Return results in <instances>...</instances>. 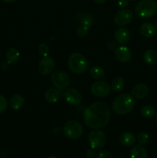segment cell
<instances>
[{
	"label": "cell",
	"mask_w": 157,
	"mask_h": 158,
	"mask_svg": "<svg viewBox=\"0 0 157 158\" xmlns=\"http://www.w3.org/2000/svg\"><path fill=\"white\" fill-rule=\"evenodd\" d=\"M110 111L107 104L95 102L87 107L84 112V121L89 127L99 129L106 126L109 121Z\"/></svg>",
	"instance_id": "1"
},
{
	"label": "cell",
	"mask_w": 157,
	"mask_h": 158,
	"mask_svg": "<svg viewBox=\"0 0 157 158\" xmlns=\"http://www.w3.org/2000/svg\"><path fill=\"white\" fill-rule=\"evenodd\" d=\"M135 101L132 95L123 94L118 96L112 102V107L115 113L118 114H127L133 110Z\"/></svg>",
	"instance_id": "2"
},
{
	"label": "cell",
	"mask_w": 157,
	"mask_h": 158,
	"mask_svg": "<svg viewBox=\"0 0 157 158\" xmlns=\"http://www.w3.org/2000/svg\"><path fill=\"white\" fill-rule=\"evenodd\" d=\"M69 69L75 74H83L89 68V63L86 57L79 52H74L68 60Z\"/></svg>",
	"instance_id": "3"
},
{
	"label": "cell",
	"mask_w": 157,
	"mask_h": 158,
	"mask_svg": "<svg viewBox=\"0 0 157 158\" xmlns=\"http://www.w3.org/2000/svg\"><path fill=\"white\" fill-rule=\"evenodd\" d=\"M135 12L139 18L149 19L157 13V1L141 0L135 6Z\"/></svg>",
	"instance_id": "4"
},
{
	"label": "cell",
	"mask_w": 157,
	"mask_h": 158,
	"mask_svg": "<svg viewBox=\"0 0 157 158\" xmlns=\"http://www.w3.org/2000/svg\"><path fill=\"white\" fill-rule=\"evenodd\" d=\"M63 132L68 138L77 140L83 134V127L76 120H69L63 126Z\"/></svg>",
	"instance_id": "5"
},
{
	"label": "cell",
	"mask_w": 157,
	"mask_h": 158,
	"mask_svg": "<svg viewBox=\"0 0 157 158\" xmlns=\"http://www.w3.org/2000/svg\"><path fill=\"white\" fill-rule=\"evenodd\" d=\"M52 84L58 90H64L70 84V77L64 71L58 70L52 73L51 76Z\"/></svg>",
	"instance_id": "6"
},
{
	"label": "cell",
	"mask_w": 157,
	"mask_h": 158,
	"mask_svg": "<svg viewBox=\"0 0 157 158\" xmlns=\"http://www.w3.org/2000/svg\"><path fill=\"white\" fill-rule=\"evenodd\" d=\"M88 140H89L91 148L95 150L102 149L106 144V134H104L103 131H100V130L95 129L89 133Z\"/></svg>",
	"instance_id": "7"
},
{
	"label": "cell",
	"mask_w": 157,
	"mask_h": 158,
	"mask_svg": "<svg viewBox=\"0 0 157 158\" xmlns=\"http://www.w3.org/2000/svg\"><path fill=\"white\" fill-rule=\"evenodd\" d=\"M91 93L99 98L107 97L110 93V86L106 81L98 80L91 86Z\"/></svg>",
	"instance_id": "8"
},
{
	"label": "cell",
	"mask_w": 157,
	"mask_h": 158,
	"mask_svg": "<svg viewBox=\"0 0 157 158\" xmlns=\"http://www.w3.org/2000/svg\"><path fill=\"white\" fill-rule=\"evenodd\" d=\"M133 13L129 9H121L114 15V23L119 26H125L129 24L132 20Z\"/></svg>",
	"instance_id": "9"
},
{
	"label": "cell",
	"mask_w": 157,
	"mask_h": 158,
	"mask_svg": "<svg viewBox=\"0 0 157 158\" xmlns=\"http://www.w3.org/2000/svg\"><path fill=\"white\" fill-rule=\"evenodd\" d=\"M55 62L49 56L43 57L38 63V71L42 75H49L52 73L55 69Z\"/></svg>",
	"instance_id": "10"
},
{
	"label": "cell",
	"mask_w": 157,
	"mask_h": 158,
	"mask_svg": "<svg viewBox=\"0 0 157 158\" xmlns=\"http://www.w3.org/2000/svg\"><path fill=\"white\" fill-rule=\"evenodd\" d=\"M64 97L68 103L74 106L78 105L82 101L81 94L75 88H69L66 89L64 93Z\"/></svg>",
	"instance_id": "11"
},
{
	"label": "cell",
	"mask_w": 157,
	"mask_h": 158,
	"mask_svg": "<svg viewBox=\"0 0 157 158\" xmlns=\"http://www.w3.org/2000/svg\"><path fill=\"white\" fill-rule=\"evenodd\" d=\"M115 56L121 63H127L132 59V51L126 46H121L115 49Z\"/></svg>",
	"instance_id": "12"
},
{
	"label": "cell",
	"mask_w": 157,
	"mask_h": 158,
	"mask_svg": "<svg viewBox=\"0 0 157 158\" xmlns=\"http://www.w3.org/2000/svg\"><path fill=\"white\" fill-rule=\"evenodd\" d=\"M114 37L116 42L120 44H126L131 38V33L129 29L126 28H119L114 33Z\"/></svg>",
	"instance_id": "13"
},
{
	"label": "cell",
	"mask_w": 157,
	"mask_h": 158,
	"mask_svg": "<svg viewBox=\"0 0 157 158\" xmlns=\"http://www.w3.org/2000/svg\"><path fill=\"white\" fill-rule=\"evenodd\" d=\"M149 93V87L144 83L136 84L132 89V96L135 99H143Z\"/></svg>",
	"instance_id": "14"
},
{
	"label": "cell",
	"mask_w": 157,
	"mask_h": 158,
	"mask_svg": "<svg viewBox=\"0 0 157 158\" xmlns=\"http://www.w3.org/2000/svg\"><path fill=\"white\" fill-rule=\"evenodd\" d=\"M119 141L123 146L129 148L133 146L135 143V137L131 132H124L120 135Z\"/></svg>",
	"instance_id": "15"
},
{
	"label": "cell",
	"mask_w": 157,
	"mask_h": 158,
	"mask_svg": "<svg viewBox=\"0 0 157 158\" xmlns=\"http://www.w3.org/2000/svg\"><path fill=\"white\" fill-rule=\"evenodd\" d=\"M60 97H61V94L58 89L51 88V89L46 90V92L45 93V99L48 103H57L59 100Z\"/></svg>",
	"instance_id": "16"
},
{
	"label": "cell",
	"mask_w": 157,
	"mask_h": 158,
	"mask_svg": "<svg viewBox=\"0 0 157 158\" xmlns=\"http://www.w3.org/2000/svg\"><path fill=\"white\" fill-rule=\"evenodd\" d=\"M140 33L144 37H152L154 35L155 32V28L153 24L149 23V22H146V23H143L139 28Z\"/></svg>",
	"instance_id": "17"
},
{
	"label": "cell",
	"mask_w": 157,
	"mask_h": 158,
	"mask_svg": "<svg viewBox=\"0 0 157 158\" xmlns=\"http://www.w3.org/2000/svg\"><path fill=\"white\" fill-rule=\"evenodd\" d=\"M25 103L24 97L21 94H15L10 99V106L14 110H18L23 106Z\"/></svg>",
	"instance_id": "18"
},
{
	"label": "cell",
	"mask_w": 157,
	"mask_h": 158,
	"mask_svg": "<svg viewBox=\"0 0 157 158\" xmlns=\"http://www.w3.org/2000/svg\"><path fill=\"white\" fill-rule=\"evenodd\" d=\"M131 158H148V154L144 147L137 145L132 148L130 151Z\"/></svg>",
	"instance_id": "19"
},
{
	"label": "cell",
	"mask_w": 157,
	"mask_h": 158,
	"mask_svg": "<svg viewBox=\"0 0 157 158\" xmlns=\"http://www.w3.org/2000/svg\"><path fill=\"white\" fill-rule=\"evenodd\" d=\"M143 60L148 65H155L157 63V52L154 49H148L144 52Z\"/></svg>",
	"instance_id": "20"
},
{
	"label": "cell",
	"mask_w": 157,
	"mask_h": 158,
	"mask_svg": "<svg viewBox=\"0 0 157 158\" xmlns=\"http://www.w3.org/2000/svg\"><path fill=\"white\" fill-rule=\"evenodd\" d=\"M77 19L81 23V25H84L86 26H91L94 23V19L90 14L89 13H83L80 12L77 15Z\"/></svg>",
	"instance_id": "21"
},
{
	"label": "cell",
	"mask_w": 157,
	"mask_h": 158,
	"mask_svg": "<svg viewBox=\"0 0 157 158\" xmlns=\"http://www.w3.org/2000/svg\"><path fill=\"white\" fill-rule=\"evenodd\" d=\"M19 52L15 48H10L6 52V60L9 63H15L19 59Z\"/></svg>",
	"instance_id": "22"
},
{
	"label": "cell",
	"mask_w": 157,
	"mask_h": 158,
	"mask_svg": "<svg viewBox=\"0 0 157 158\" xmlns=\"http://www.w3.org/2000/svg\"><path fill=\"white\" fill-rule=\"evenodd\" d=\"M91 77L95 80H100V79L103 78L105 76V70L103 67L99 66H95L91 68L90 71H89Z\"/></svg>",
	"instance_id": "23"
},
{
	"label": "cell",
	"mask_w": 157,
	"mask_h": 158,
	"mask_svg": "<svg viewBox=\"0 0 157 158\" xmlns=\"http://www.w3.org/2000/svg\"><path fill=\"white\" fill-rule=\"evenodd\" d=\"M124 84V80H123L122 77H115V78H114L113 80H112V83H111V88H112V89L113 91L118 93L120 92V91L123 89Z\"/></svg>",
	"instance_id": "24"
},
{
	"label": "cell",
	"mask_w": 157,
	"mask_h": 158,
	"mask_svg": "<svg viewBox=\"0 0 157 158\" xmlns=\"http://www.w3.org/2000/svg\"><path fill=\"white\" fill-rule=\"evenodd\" d=\"M140 114L144 118H151L155 114V110L150 105H145L140 110Z\"/></svg>",
	"instance_id": "25"
},
{
	"label": "cell",
	"mask_w": 157,
	"mask_h": 158,
	"mask_svg": "<svg viewBox=\"0 0 157 158\" xmlns=\"http://www.w3.org/2000/svg\"><path fill=\"white\" fill-rule=\"evenodd\" d=\"M149 140V136L147 133L145 132H141L138 134L137 136V141L142 146H144V145L147 144Z\"/></svg>",
	"instance_id": "26"
},
{
	"label": "cell",
	"mask_w": 157,
	"mask_h": 158,
	"mask_svg": "<svg viewBox=\"0 0 157 158\" xmlns=\"http://www.w3.org/2000/svg\"><path fill=\"white\" fill-rule=\"evenodd\" d=\"M89 32V26L81 25L76 29V34L78 37H86Z\"/></svg>",
	"instance_id": "27"
},
{
	"label": "cell",
	"mask_w": 157,
	"mask_h": 158,
	"mask_svg": "<svg viewBox=\"0 0 157 158\" xmlns=\"http://www.w3.org/2000/svg\"><path fill=\"white\" fill-rule=\"evenodd\" d=\"M38 52L40 55L43 57H46L49 54V48L47 44L46 43H41L38 46Z\"/></svg>",
	"instance_id": "28"
},
{
	"label": "cell",
	"mask_w": 157,
	"mask_h": 158,
	"mask_svg": "<svg viewBox=\"0 0 157 158\" xmlns=\"http://www.w3.org/2000/svg\"><path fill=\"white\" fill-rule=\"evenodd\" d=\"M8 107L7 100L3 96L0 95V113H3Z\"/></svg>",
	"instance_id": "29"
},
{
	"label": "cell",
	"mask_w": 157,
	"mask_h": 158,
	"mask_svg": "<svg viewBox=\"0 0 157 158\" xmlns=\"http://www.w3.org/2000/svg\"><path fill=\"white\" fill-rule=\"evenodd\" d=\"M97 158H113L112 154L108 151H100L97 154Z\"/></svg>",
	"instance_id": "30"
},
{
	"label": "cell",
	"mask_w": 157,
	"mask_h": 158,
	"mask_svg": "<svg viewBox=\"0 0 157 158\" xmlns=\"http://www.w3.org/2000/svg\"><path fill=\"white\" fill-rule=\"evenodd\" d=\"M96 156V152H95V149L91 148L86 151V157L87 158H95Z\"/></svg>",
	"instance_id": "31"
},
{
	"label": "cell",
	"mask_w": 157,
	"mask_h": 158,
	"mask_svg": "<svg viewBox=\"0 0 157 158\" xmlns=\"http://www.w3.org/2000/svg\"><path fill=\"white\" fill-rule=\"evenodd\" d=\"M129 0H117V6H118V7L123 9L129 5Z\"/></svg>",
	"instance_id": "32"
},
{
	"label": "cell",
	"mask_w": 157,
	"mask_h": 158,
	"mask_svg": "<svg viewBox=\"0 0 157 158\" xmlns=\"http://www.w3.org/2000/svg\"><path fill=\"white\" fill-rule=\"evenodd\" d=\"M107 47L108 49H110V50H115L116 49V43L114 41L111 40V41H109L107 43Z\"/></svg>",
	"instance_id": "33"
},
{
	"label": "cell",
	"mask_w": 157,
	"mask_h": 158,
	"mask_svg": "<svg viewBox=\"0 0 157 158\" xmlns=\"http://www.w3.org/2000/svg\"><path fill=\"white\" fill-rule=\"evenodd\" d=\"M93 1L98 4H103L104 2H106V0H93Z\"/></svg>",
	"instance_id": "34"
},
{
	"label": "cell",
	"mask_w": 157,
	"mask_h": 158,
	"mask_svg": "<svg viewBox=\"0 0 157 158\" xmlns=\"http://www.w3.org/2000/svg\"><path fill=\"white\" fill-rule=\"evenodd\" d=\"M3 1L8 3H12V2H16L17 0H3Z\"/></svg>",
	"instance_id": "35"
},
{
	"label": "cell",
	"mask_w": 157,
	"mask_h": 158,
	"mask_svg": "<svg viewBox=\"0 0 157 158\" xmlns=\"http://www.w3.org/2000/svg\"><path fill=\"white\" fill-rule=\"evenodd\" d=\"M48 158H58V157H55V156H51V157H48Z\"/></svg>",
	"instance_id": "36"
},
{
	"label": "cell",
	"mask_w": 157,
	"mask_h": 158,
	"mask_svg": "<svg viewBox=\"0 0 157 158\" xmlns=\"http://www.w3.org/2000/svg\"><path fill=\"white\" fill-rule=\"evenodd\" d=\"M155 120H156V122H157V113H156V116H155Z\"/></svg>",
	"instance_id": "37"
},
{
	"label": "cell",
	"mask_w": 157,
	"mask_h": 158,
	"mask_svg": "<svg viewBox=\"0 0 157 158\" xmlns=\"http://www.w3.org/2000/svg\"><path fill=\"white\" fill-rule=\"evenodd\" d=\"M132 1H136V0H132Z\"/></svg>",
	"instance_id": "38"
}]
</instances>
